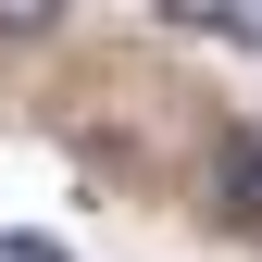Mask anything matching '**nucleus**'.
I'll list each match as a JSON object with an SVG mask.
<instances>
[{"instance_id":"nucleus-1","label":"nucleus","mask_w":262,"mask_h":262,"mask_svg":"<svg viewBox=\"0 0 262 262\" xmlns=\"http://www.w3.org/2000/svg\"><path fill=\"white\" fill-rule=\"evenodd\" d=\"M212 212L225 225H262V125H225L212 138Z\"/></svg>"},{"instance_id":"nucleus-2","label":"nucleus","mask_w":262,"mask_h":262,"mask_svg":"<svg viewBox=\"0 0 262 262\" xmlns=\"http://www.w3.org/2000/svg\"><path fill=\"white\" fill-rule=\"evenodd\" d=\"M0 262H75L62 237H0Z\"/></svg>"}]
</instances>
